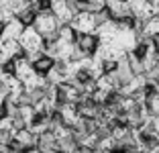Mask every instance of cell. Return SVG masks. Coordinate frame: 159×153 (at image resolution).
<instances>
[{"label": "cell", "instance_id": "cell-1", "mask_svg": "<svg viewBox=\"0 0 159 153\" xmlns=\"http://www.w3.org/2000/svg\"><path fill=\"white\" fill-rule=\"evenodd\" d=\"M20 43H23V47L31 53V59H35V57L39 55V51H41V35H39L37 29L29 27L23 31V35H20Z\"/></svg>", "mask_w": 159, "mask_h": 153}, {"label": "cell", "instance_id": "cell-2", "mask_svg": "<svg viewBox=\"0 0 159 153\" xmlns=\"http://www.w3.org/2000/svg\"><path fill=\"white\" fill-rule=\"evenodd\" d=\"M29 0H0V19L14 21V14L27 10Z\"/></svg>", "mask_w": 159, "mask_h": 153}, {"label": "cell", "instance_id": "cell-3", "mask_svg": "<svg viewBox=\"0 0 159 153\" xmlns=\"http://www.w3.org/2000/svg\"><path fill=\"white\" fill-rule=\"evenodd\" d=\"M129 8H131V14H135L141 21H149L151 16H155L151 0H129Z\"/></svg>", "mask_w": 159, "mask_h": 153}, {"label": "cell", "instance_id": "cell-4", "mask_svg": "<svg viewBox=\"0 0 159 153\" xmlns=\"http://www.w3.org/2000/svg\"><path fill=\"white\" fill-rule=\"evenodd\" d=\"M96 16H98V14L80 12V14H75V16H74L71 27L78 29V31H82V33H92L94 29H96Z\"/></svg>", "mask_w": 159, "mask_h": 153}, {"label": "cell", "instance_id": "cell-5", "mask_svg": "<svg viewBox=\"0 0 159 153\" xmlns=\"http://www.w3.org/2000/svg\"><path fill=\"white\" fill-rule=\"evenodd\" d=\"M35 29H37L41 35H45V37H51L53 33H55V29H57V21L53 19V14L43 12V14H39L37 21H35Z\"/></svg>", "mask_w": 159, "mask_h": 153}, {"label": "cell", "instance_id": "cell-6", "mask_svg": "<svg viewBox=\"0 0 159 153\" xmlns=\"http://www.w3.org/2000/svg\"><path fill=\"white\" fill-rule=\"evenodd\" d=\"M51 8H53V12H55V16H59L61 21H70L71 16H74L71 4L67 0H51Z\"/></svg>", "mask_w": 159, "mask_h": 153}, {"label": "cell", "instance_id": "cell-7", "mask_svg": "<svg viewBox=\"0 0 159 153\" xmlns=\"http://www.w3.org/2000/svg\"><path fill=\"white\" fill-rule=\"evenodd\" d=\"M145 33H149V35H157V33H159V16H151L149 23H147V27H145Z\"/></svg>", "mask_w": 159, "mask_h": 153}, {"label": "cell", "instance_id": "cell-8", "mask_svg": "<svg viewBox=\"0 0 159 153\" xmlns=\"http://www.w3.org/2000/svg\"><path fill=\"white\" fill-rule=\"evenodd\" d=\"M29 2H39V0H29Z\"/></svg>", "mask_w": 159, "mask_h": 153}, {"label": "cell", "instance_id": "cell-9", "mask_svg": "<svg viewBox=\"0 0 159 153\" xmlns=\"http://www.w3.org/2000/svg\"><path fill=\"white\" fill-rule=\"evenodd\" d=\"M88 2H94V0H88Z\"/></svg>", "mask_w": 159, "mask_h": 153}]
</instances>
